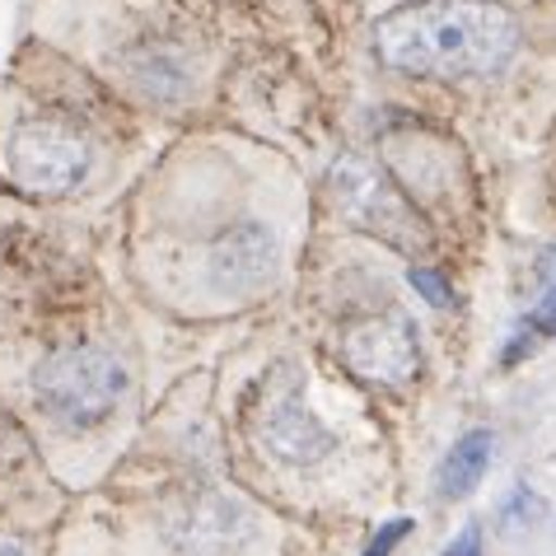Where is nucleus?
<instances>
[{"label":"nucleus","mask_w":556,"mask_h":556,"mask_svg":"<svg viewBox=\"0 0 556 556\" xmlns=\"http://www.w3.org/2000/svg\"><path fill=\"white\" fill-rule=\"evenodd\" d=\"M375 52L403 75L477 80L515 61L519 20L501 0H407L375 24Z\"/></svg>","instance_id":"f257e3e1"},{"label":"nucleus","mask_w":556,"mask_h":556,"mask_svg":"<svg viewBox=\"0 0 556 556\" xmlns=\"http://www.w3.org/2000/svg\"><path fill=\"white\" fill-rule=\"evenodd\" d=\"M34 397L52 426L80 435L117 412L127 397V369L103 346H61L34 369Z\"/></svg>","instance_id":"f03ea898"},{"label":"nucleus","mask_w":556,"mask_h":556,"mask_svg":"<svg viewBox=\"0 0 556 556\" xmlns=\"http://www.w3.org/2000/svg\"><path fill=\"white\" fill-rule=\"evenodd\" d=\"M328 202H332V211L342 215L346 225L383 239L389 249L421 253L430 243L416 206L379 174L375 164L361 160V154H342V160L328 168Z\"/></svg>","instance_id":"7ed1b4c3"},{"label":"nucleus","mask_w":556,"mask_h":556,"mask_svg":"<svg viewBox=\"0 0 556 556\" xmlns=\"http://www.w3.org/2000/svg\"><path fill=\"white\" fill-rule=\"evenodd\" d=\"M160 538L178 556H239L257 538V519L229 491L188 482L160 505Z\"/></svg>","instance_id":"20e7f679"},{"label":"nucleus","mask_w":556,"mask_h":556,"mask_svg":"<svg viewBox=\"0 0 556 556\" xmlns=\"http://www.w3.org/2000/svg\"><path fill=\"white\" fill-rule=\"evenodd\" d=\"M249 426H253L262 450L290 463V468H314V463H323L337 450L332 430L304 403V375L295 365H276L271 375L257 383V403L249 412Z\"/></svg>","instance_id":"39448f33"},{"label":"nucleus","mask_w":556,"mask_h":556,"mask_svg":"<svg viewBox=\"0 0 556 556\" xmlns=\"http://www.w3.org/2000/svg\"><path fill=\"white\" fill-rule=\"evenodd\" d=\"M94 150L75 127L56 117H28L10 131L5 141V168L10 182L28 197H66L89 178Z\"/></svg>","instance_id":"423d86ee"},{"label":"nucleus","mask_w":556,"mask_h":556,"mask_svg":"<svg viewBox=\"0 0 556 556\" xmlns=\"http://www.w3.org/2000/svg\"><path fill=\"white\" fill-rule=\"evenodd\" d=\"M342 365L355 379L383 383V389H403L421 369V342L407 314H375L361 318L342 332Z\"/></svg>","instance_id":"0eeeda50"},{"label":"nucleus","mask_w":556,"mask_h":556,"mask_svg":"<svg viewBox=\"0 0 556 556\" xmlns=\"http://www.w3.org/2000/svg\"><path fill=\"white\" fill-rule=\"evenodd\" d=\"M276 257H281V249H276L271 229L262 220H239L211 243V257H206L211 286L220 295H257L271 281Z\"/></svg>","instance_id":"6e6552de"},{"label":"nucleus","mask_w":556,"mask_h":556,"mask_svg":"<svg viewBox=\"0 0 556 556\" xmlns=\"http://www.w3.org/2000/svg\"><path fill=\"white\" fill-rule=\"evenodd\" d=\"M491 454H496V435H491V430H468V435H463V440H454V450L444 454V463H440V477H435L440 496H444V501L468 496V491H472V486L486 477V468H491Z\"/></svg>","instance_id":"1a4fd4ad"},{"label":"nucleus","mask_w":556,"mask_h":556,"mask_svg":"<svg viewBox=\"0 0 556 556\" xmlns=\"http://www.w3.org/2000/svg\"><path fill=\"white\" fill-rule=\"evenodd\" d=\"M547 337H556V286H547V300L529 314V323H523V332H519V342L505 351V361H519L523 351H533L538 342H547Z\"/></svg>","instance_id":"9d476101"},{"label":"nucleus","mask_w":556,"mask_h":556,"mask_svg":"<svg viewBox=\"0 0 556 556\" xmlns=\"http://www.w3.org/2000/svg\"><path fill=\"white\" fill-rule=\"evenodd\" d=\"M407 281H412V290H416V295H421L426 304H435V308H450V304H454V286L444 281L435 267H412Z\"/></svg>","instance_id":"9b49d317"},{"label":"nucleus","mask_w":556,"mask_h":556,"mask_svg":"<svg viewBox=\"0 0 556 556\" xmlns=\"http://www.w3.org/2000/svg\"><path fill=\"white\" fill-rule=\"evenodd\" d=\"M407 533H412V519H389L383 523V533H375V543L365 547V556H393V547L403 543Z\"/></svg>","instance_id":"f8f14e48"},{"label":"nucleus","mask_w":556,"mask_h":556,"mask_svg":"<svg viewBox=\"0 0 556 556\" xmlns=\"http://www.w3.org/2000/svg\"><path fill=\"white\" fill-rule=\"evenodd\" d=\"M440 556H482V533H477V529H463Z\"/></svg>","instance_id":"ddd939ff"},{"label":"nucleus","mask_w":556,"mask_h":556,"mask_svg":"<svg viewBox=\"0 0 556 556\" xmlns=\"http://www.w3.org/2000/svg\"><path fill=\"white\" fill-rule=\"evenodd\" d=\"M0 556H28V547L20 538H0Z\"/></svg>","instance_id":"4468645a"}]
</instances>
